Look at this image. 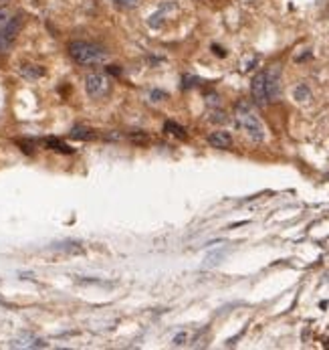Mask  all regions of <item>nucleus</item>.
Wrapping results in <instances>:
<instances>
[{
	"label": "nucleus",
	"mask_w": 329,
	"mask_h": 350,
	"mask_svg": "<svg viewBox=\"0 0 329 350\" xmlns=\"http://www.w3.org/2000/svg\"><path fill=\"white\" fill-rule=\"evenodd\" d=\"M210 122H214V124H226V122H228V116L222 114V112H216V114H212Z\"/></svg>",
	"instance_id": "nucleus-14"
},
{
	"label": "nucleus",
	"mask_w": 329,
	"mask_h": 350,
	"mask_svg": "<svg viewBox=\"0 0 329 350\" xmlns=\"http://www.w3.org/2000/svg\"><path fill=\"white\" fill-rule=\"evenodd\" d=\"M115 4H119V6H123V8H133L135 4L140 2V0H113Z\"/></svg>",
	"instance_id": "nucleus-15"
},
{
	"label": "nucleus",
	"mask_w": 329,
	"mask_h": 350,
	"mask_svg": "<svg viewBox=\"0 0 329 350\" xmlns=\"http://www.w3.org/2000/svg\"><path fill=\"white\" fill-rule=\"evenodd\" d=\"M45 144L51 148V150H57V152H65V154H71V152H73L71 148H67V146H65L61 140H57V138H47Z\"/></svg>",
	"instance_id": "nucleus-11"
},
{
	"label": "nucleus",
	"mask_w": 329,
	"mask_h": 350,
	"mask_svg": "<svg viewBox=\"0 0 329 350\" xmlns=\"http://www.w3.org/2000/svg\"><path fill=\"white\" fill-rule=\"evenodd\" d=\"M164 130H166L168 134H174L176 138L186 140V130H184L182 126H178L176 122H166V126H164Z\"/></svg>",
	"instance_id": "nucleus-10"
},
{
	"label": "nucleus",
	"mask_w": 329,
	"mask_h": 350,
	"mask_svg": "<svg viewBox=\"0 0 329 350\" xmlns=\"http://www.w3.org/2000/svg\"><path fill=\"white\" fill-rule=\"evenodd\" d=\"M69 55L79 65H97L107 59V51L101 45H95V43L73 41V43H69Z\"/></svg>",
	"instance_id": "nucleus-1"
},
{
	"label": "nucleus",
	"mask_w": 329,
	"mask_h": 350,
	"mask_svg": "<svg viewBox=\"0 0 329 350\" xmlns=\"http://www.w3.org/2000/svg\"><path fill=\"white\" fill-rule=\"evenodd\" d=\"M22 22H24V17L22 15H15V17H10L8 22L4 24V29L2 33H0V51H6L12 41L17 39V35L20 33L22 29Z\"/></svg>",
	"instance_id": "nucleus-3"
},
{
	"label": "nucleus",
	"mask_w": 329,
	"mask_h": 350,
	"mask_svg": "<svg viewBox=\"0 0 329 350\" xmlns=\"http://www.w3.org/2000/svg\"><path fill=\"white\" fill-rule=\"evenodd\" d=\"M309 97H311V93H309L307 85H299V87L295 89V99H299V101H305V99H309Z\"/></svg>",
	"instance_id": "nucleus-12"
},
{
	"label": "nucleus",
	"mask_w": 329,
	"mask_h": 350,
	"mask_svg": "<svg viewBox=\"0 0 329 350\" xmlns=\"http://www.w3.org/2000/svg\"><path fill=\"white\" fill-rule=\"evenodd\" d=\"M20 75L26 79H38L45 75V69L40 65H22L20 67Z\"/></svg>",
	"instance_id": "nucleus-8"
},
{
	"label": "nucleus",
	"mask_w": 329,
	"mask_h": 350,
	"mask_svg": "<svg viewBox=\"0 0 329 350\" xmlns=\"http://www.w3.org/2000/svg\"><path fill=\"white\" fill-rule=\"evenodd\" d=\"M235 110H237V126L242 128L255 142L263 140V138H265V130H263L260 119L255 116L251 103H249V101H238Z\"/></svg>",
	"instance_id": "nucleus-2"
},
{
	"label": "nucleus",
	"mask_w": 329,
	"mask_h": 350,
	"mask_svg": "<svg viewBox=\"0 0 329 350\" xmlns=\"http://www.w3.org/2000/svg\"><path fill=\"white\" fill-rule=\"evenodd\" d=\"M251 93L256 105H267L269 103V96H267V81H265V71H260L253 77L251 83Z\"/></svg>",
	"instance_id": "nucleus-5"
},
{
	"label": "nucleus",
	"mask_w": 329,
	"mask_h": 350,
	"mask_svg": "<svg viewBox=\"0 0 329 350\" xmlns=\"http://www.w3.org/2000/svg\"><path fill=\"white\" fill-rule=\"evenodd\" d=\"M208 144L212 148H218V150H226L232 146V136L228 132H212L208 136Z\"/></svg>",
	"instance_id": "nucleus-7"
},
{
	"label": "nucleus",
	"mask_w": 329,
	"mask_h": 350,
	"mask_svg": "<svg viewBox=\"0 0 329 350\" xmlns=\"http://www.w3.org/2000/svg\"><path fill=\"white\" fill-rule=\"evenodd\" d=\"M186 340H188V334H186V332H180V334H178L176 338H174V344H176V346H182V344H186Z\"/></svg>",
	"instance_id": "nucleus-16"
},
{
	"label": "nucleus",
	"mask_w": 329,
	"mask_h": 350,
	"mask_svg": "<svg viewBox=\"0 0 329 350\" xmlns=\"http://www.w3.org/2000/svg\"><path fill=\"white\" fill-rule=\"evenodd\" d=\"M85 89L91 97H103L109 91V79L101 73H91L85 77Z\"/></svg>",
	"instance_id": "nucleus-4"
},
{
	"label": "nucleus",
	"mask_w": 329,
	"mask_h": 350,
	"mask_svg": "<svg viewBox=\"0 0 329 350\" xmlns=\"http://www.w3.org/2000/svg\"><path fill=\"white\" fill-rule=\"evenodd\" d=\"M212 49H214V53H216L218 57H224V55H226V53H224V51H222L220 47H218V45H212Z\"/></svg>",
	"instance_id": "nucleus-17"
},
{
	"label": "nucleus",
	"mask_w": 329,
	"mask_h": 350,
	"mask_svg": "<svg viewBox=\"0 0 329 350\" xmlns=\"http://www.w3.org/2000/svg\"><path fill=\"white\" fill-rule=\"evenodd\" d=\"M71 138H75V140H91L95 134H93V130H89V128H83V126H75L73 130H71V134H69Z\"/></svg>",
	"instance_id": "nucleus-9"
},
{
	"label": "nucleus",
	"mask_w": 329,
	"mask_h": 350,
	"mask_svg": "<svg viewBox=\"0 0 329 350\" xmlns=\"http://www.w3.org/2000/svg\"><path fill=\"white\" fill-rule=\"evenodd\" d=\"M8 19H10V10L8 8H0V33H2V29H4V24L8 22Z\"/></svg>",
	"instance_id": "nucleus-13"
},
{
	"label": "nucleus",
	"mask_w": 329,
	"mask_h": 350,
	"mask_svg": "<svg viewBox=\"0 0 329 350\" xmlns=\"http://www.w3.org/2000/svg\"><path fill=\"white\" fill-rule=\"evenodd\" d=\"M265 81H267L269 101H273L281 93V69L279 67H271V69L265 71Z\"/></svg>",
	"instance_id": "nucleus-6"
}]
</instances>
